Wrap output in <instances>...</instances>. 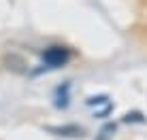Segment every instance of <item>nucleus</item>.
Returning <instances> with one entry per match:
<instances>
[{
    "label": "nucleus",
    "instance_id": "20e7f679",
    "mask_svg": "<svg viewBox=\"0 0 147 140\" xmlns=\"http://www.w3.org/2000/svg\"><path fill=\"white\" fill-rule=\"evenodd\" d=\"M115 134V125L113 123H109V125H105L102 129L98 132V136H96V140H111Z\"/></svg>",
    "mask_w": 147,
    "mask_h": 140
},
{
    "label": "nucleus",
    "instance_id": "39448f33",
    "mask_svg": "<svg viewBox=\"0 0 147 140\" xmlns=\"http://www.w3.org/2000/svg\"><path fill=\"white\" fill-rule=\"evenodd\" d=\"M130 119H132V121H143V119H141V115L139 113H132V115H126V117H124V121H130Z\"/></svg>",
    "mask_w": 147,
    "mask_h": 140
},
{
    "label": "nucleus",
    "instance_id": "7ed1b4c3",
    "mask_svg": "<svg viewBox=\"0 0 147 140\" xmlns=\"http://www.w3.org/2000/svg\"><path fill=\"white\" fill-rule=\"evenodd\" d=\"M4 66H7L9 70H13V72H17V74L26 72V62H24V57L15 55V53H11V55H4Z\"/></svg>",
    "mask_w": 147,
    "mask_h": 140
},
{
    "label": "nucleus",
    "instance_id": "f257e3e1",
    "mask_svg": "<svg viewBox=\"0 0 147 140\" xmlns=\"http://www.w3.org/2000/svg\"><path fill=\"white\" fill-rule=\"evenodd\" d=\"M70 59V51L66 47H49L43 53V62L47 64V68H60Z\"/></svg>",
    "mask_w": 147,
    "mask_h": 140
},
{
    "label": "nucleus",
    "instance_id": "f03ea898",
    "mask_svg": "<svg viewBox=\"0 0 147 140\" xmlns=\"http://www.w3.org/2000/svg\"><path fill=\"white\" fill-rule=\"evenodd\" d=\"M47 132L55 134V136H64V138H81L85 134V129L79 125H49Z\"/></svg>",
    "mask_w": 147,
    "mask_h": 140
}]
</instances>
